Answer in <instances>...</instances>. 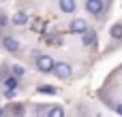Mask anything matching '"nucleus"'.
Returning a JSON list of instances; mask_svg holds the SVG:
<instances>
[{
    "label": "nucleus",
    "mask_w": 122,
    "mask_h": 117,
    "mask_svg": "<svg viewBox=\"0 0 122 117\" xmlns=\"http://www.w3.org/2000/svg\"><path fill=\"white\" fill-rule=\"evenodd\" d=\"M51 72H54L58 79H69L71 72H73V68H71V64H66V62H58V64H54Z\"/></svg>",
    "instance_id": "obj_1"
},
{
    "label": "nucleus",
    "mask_w": 122,
    "mask_h": 117,
    "mask_svg": "<svg viewBox=\"0 0 122 117\" xmlns=\"http://www.w3.org/2000/svg\"><path fill=\"white\" fill-rule=\"evenodd\" d=\"M54 64H56V62H54L49 55H39V58H36V68H39L41 72H51Z\"/></svg>",
    "instance_id": "obj_2"
},
{
    "label": "nucleus",
    "mask_w": 122,
    "mask_h": 117,
    "mask_svg": "<svg viewBox=\"0 0 122 117\" xmlns=\"http://www.w3.org/2000/svg\"><path fill=\"white\" fill-rule=\"evenodd\" d=\"M105 9V2L103 0H86V11L92 13V15H101Z\"/></svg>",
    "instance_id": "obj_3"
},
{
    "label": "nucleus",
    "mask_w": 122,
    "mask_h": 117,
    "mask_svg": "<svg viewBox=\"0 0 122 117\" xmlns=\"http://www.w3.org/2000/svg\"><path fill=\"white\" fill-rule=\"evenodd\" d=\"M2 47H4L9 53H17V51H19V40L13 38V36H4V38H2Z\"/></svg>",
    "instance_id": "obj_4"
},
{
    "label": "nucleus",
    "mask_w": 122,
    "mask_h": 117,
    "mask_svg": "<svg viewBox=\"0 0 122 117\" xmlns=\"http://www.w3.org/2000/svg\"><path fill=\"white\" fill-rule=\"evenodd\" d=\"M71 30H73L75 34H84V32L88 30V23H86V19H79V17H75V19L71 21Z\"/></svg>",
    "instance_id": "obj_5"
},
{
    "label": "nucleus",
    "mask_w": 122,
    "mask_h": 117,
    "mask_svg": "<svg viewBox=\"0 0 122 117\" xmlns=\"http://www.w3.org/2000/svg\"><path fill=\"white\" fill-rule=\"evenodd\" d=\"M62 13H73L75 11V0H58Z\"/></svg>",
    "instance_id": "obj_6"
},
{
    "label": "nucleus",
    "mask_w": 122,
    "mask_h": 117,
    "mask_svg": "<svg viewBox=\"0 0 122 117\" xmlns=\"http://www.w3.org/2000/svg\"><path fill=\"white\" fill-rule=\"evenodd\" d=\"M11 21H13V26H26V23H28V15L19 11V13H15V15H13V19H11Z\"/></svg>",
    "instance_id": "obj_7"
},
{
    "label": "nucleus",
    "mask_w": 122,
    "mask_h": 117,
    "mask_svg": "<svg viewBox=\"0 0 122 117\" xmlns=\"http://www.w3.org/2000/svg\"><path fill=\"white\" fill-rule=\"evenodd\" d=\"M81 40H84V45H88V47H90V45H94V43H97V34H94L92 30H86V32L81 34Z\"/></svg>",
    "instance_id": "obj_8"
},
{
    "label": "nucleus",
    "mask_w": 122,
    "mask_h": 117,
    "mask_svg": "<svg viewBox=\"0 0 122 117\" xmlns=\"http://www.w3.org/2000/svg\"><path fill=\"white\" fill-rule=\"evenodd\" d=\"M109 36L116 38V40H120L122 38V23H114V26L109 28Z\"/></svg>",
    "instance_id": "obj_9"
},
{
    "label": "nucleus",
    "mask_w": 122,
    "mask_h": 117,
    "mask_svg": "<svg viewBox=\"0 0 122 117\" xmlns=\"http://www.w3.org/2000/svg\"><path fill=\"white\" fill-rule=\"evenodd\" d=\"M4 92H15L17 90V77H6L4 79Z\"/></svg>",
    "instance_id": "obj_10"
},
{
    "label": "nucleus",
    "mask_w": 122,
    "mask_h": 117,
    "mask_svg": "<svg viewBox=\"0 0 122 117\" xmlns=\"http://www.w3.org/2000/svg\"><path fill=\"white\" fill-rule=\"evenodd\" d=\"M47 117H64V109L62 107H51V109H47Z\"/></svg>",
    "instance_id": "obj_11"
},
{
    "label": "nucleus",
    "mask_w": 122,
    "mask_h": 117,
    "mask_svg": "<svg viewBox=\"0 0 122 117\" xmlns=\"http://www.w3.org/2000/svg\"><path fill=\"white\" fill-rule=\"evenodd\" d=\"M39 94H47V96H54V94H56V87H51V85H41V87H39Z\"/></svg>",
    "instance_id": "obj_12"
},
{
    "label": "nucleus",
    "mask_w": 122,
    "mask_h": 117,
    "mask_svg": "<svg viewBox=\"0 0 122 117\" xmlns=\"http://www.w3.org/2000/svg\"><path fill=\"white\" fill-rule=\"evenodd\" d=\"M11 70H13V77H17V79H19V77H24V72H26V68H24V66H19V64H15Z\"/></svg>",
    "instance_id": "obj_13"
},
{
    "label": "nucleus",
    "mask_w": 122,
    "mask_h": 117,
    "mask_svg": "<svg viewBox=\"0 0 122 117\" xmlns=\"http://www.w3.org/2000/svg\"><path fill=\"white\" fill-rule=\"evenodd\" d=\"M24 113H26V107H21V104H15L13 107V115L15 117H21Z\"/></svg>",
    "instance_id": "obj_14"
},
{
    "label": "nucleus",
    "mask_w": 122,
    "mask_h": 117,
    "mask_svg": "<svg viewBox=\"0 0 122 117\" xmlns=\"http://www.w3.org/2000/svg\"><path fill=\"white\" fill-rule=\"evenodd\" d=\"M32 28H34V30H36V32H41V30H43V28H45V23H43V21H41V19H36V21H34V23H32Z\"/></svg>",
    "instance_id": "obj_15"
},
{
    "label": "nucleus",
    "mask_w": 122,
    "mask_h": 117,
    "mask_svg": "<svg viewBox=\"0 0 122 117\" xmlns=\"http://www.w3.org/2000/svg\"><path fill=\"white\" fill-rule=\"evenodd\" d=\"M116 113H118V115H122V104H116Z\"/></svg>",
    "instance_id": "obj_16"
},
{
    "label": "nucleus",
    "mask_w": 122,
    "mask_h": 117,
    "mask_svg": "<svg viewBox=\"0 0 122 117\" xmlns=\"http://www.w3.org/2000/svg\"><path fill=\"white\" fill-rule=\"evenodd\" d=\"M0 117H2V104H0Z\"/></svg>",
    "instance_id": "obj_17"
}]
</instances>
